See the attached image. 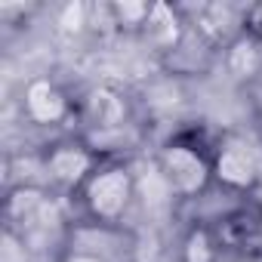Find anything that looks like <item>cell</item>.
<instances>
[{"instance_id":"obj_1","label":"cell","mask_w":262,"mask_h":262,"mask_svg":"<svg viewBox=\"0 0 262 262\" xmlns=\"http://www.w3.org/2000/svg\"><path fill=\"white\" fill-rule=\"evenodd\" d=\"M155 170L173 198L194 201L213 185V145H204L194 133H176L158 148Z\"/></svg>"},{"instance_id":"obj_2","label":"cell","mask_w":262,"mask_h":262,"mask_svg":"<svg viewBox=\"0 0 262 262\" xmlns=\"http://www.w3.org/2000/svg\"><path fill=\"white\" fill-rule=\"evenodd\" d=\"M139 194V179L126 161L105 158L99 170L86 179V185L77 191V204L86 216V222L99 225H120Z\"/></svg>"},{"instance_id":"obj_3","label":"cell","mask_w":262,"mask_h":262,"mask_svg":"<svg viewBox=\"0 0 262 262\" xmlns=\"http://www.w3.org/2000/svg\"><path fill=\"white\" fill-rule=\"evenodd\" d=\"M4 228L16 231L28 247L65 231V213L50 185H10L4 198Z\"/></svg>"},{"instance_id":"obj_4","label":"cell","mask_w":262,"mask_h":262,"mask_svg":"<svg viewBox=\"0 0 262 262\" xmlns=\"http://www.w3.org/2000/svg\"><path fill=\"white\" fill-rule=\"evenodd\" d=\"M40 158H43L47 185L56 194H71V198H77V191L86 185V179L105 161L99 155V148L93 142H86L83 136H62V139L50 142L40 151Z\"/></svg>"},{"instance_id":"obj_5","label":"cell","mask_w":262,"mask_h":262,"mask_svg":"<svg viewBox=\"0 0 262 262\" xmlns=\"http://www.w3.org/2000/svg\"><path fill=\"white\" fill-rule=\"evenodd\" d=\"M213 182L231 194H250L262 182V151L244 133H222L213 142Z\"/></svg>"},{"instance_id":"obj_6","label":"cell","mask_w":262,"mask_h":262,"mask_svg":"<svg viewBox=\"0 0 262 262\" xmlns=\"http://www.w3.org/2000/svg\"><path fill=\"white\" fill-rule=\"evenodd\" d=\"M77 120L90 133H120L133 120V102L114 83H96L77 99Z\"/></svg>"},{"instance_id":"obj_7","label":"cell","mask_w":262,"mask_h":262,"mask_svg":"<svg viewBox=\"0 0 262 262\" xmlns=\"http://www.w3.org/2000/svg\"><path fill=\"white\" fill-rule=\"evenodd\" d=\"M22 114L34 126H65L71 117H77V102L59 80L37 74L22 90Z\"/></svg>"},{"instance_id":"obj_8","label":"cell","mask_w":262,"mask_h":262,"mask_svg":"<svg viewBox=\"0 0 262 262\" xmlns=\"http://www.w3.org/2000/svg\"><path fill=\"white\" fill-rule=\"evenodd\" d=\"M188 31H191V22H188L185 10L176 4H167V0H158V4H151V13L142 25L139 40L164 62L185 43Z\"/></svg>"},{"instance_id":"obj_9","label":"cell","mask_w":262,"mask_h":262,"mask_svg":"<svg viewBox=\"0 0 262 262\" xmlns=\"http://www.w3.org/2000/svg\"><path fill=\"white\" fill-rule=\"evenodd\" d=\"M216 234H219V244L222 250H237V253H250V256H259L262 253V216L256 213H231L225 219H219V225H213Z\"/></svg>"},{"instance_id":"obj_10","label":"cell","mask_w":262,"mask_h":262,"mask_svg":"<svg viewBox=\"0 0 262 262\" xmlns=\"http://www.w3.org/2000/svg\"><path fill=\"white\" fill-rule=\"evenodd\" d=\"M222 68H225V74L231 77V80H241V83H247V80H256L259 74H262V43L253 37V34H247V31H241L225 50H222Z\"/></svg>"},{"instance_id":"obj_11","label":"cell","mask_w":262,"mask_h":262,"mask_svg":"<svg viewBox=\"0 0 262 262\" xmlns=\"http://www.w3.org/2000/svg\"><path fill=\"white\" fill-rule=\"evenodd\" d=\"M222 259V244L213 225L207 222H191L179 241V262H219Z\"/></svg>"},{"instance_id":"obj_12","label":"cell","mask_w":262,"mask_h":262,"mask_svg":"<svg viewBox=\"0 0 262 262\" xmlns=\"http://www.w3.org/2000/svg\"><path fill=\"white\" fill-rule=\"evenodd\" d=\"M111 13H114V25L117 34H142V25L151 13V4L145 0H111Z\"/></svg>"},{"instance_id":"obj_13","label":"cell","mask_w":262,"mask_h":262,"mask_svg":"<svg viewBox=\"0 0 262 262\" xmlns=\"http://www.w3.org/2000/svg\"><path fill=\"white\" fill-rule=\"evenodd\" d=\"M56 25H59V31L74 34V37L90 31V4H83V0H68L56 16Z\"/></svg>"},{"instance_id":"obj_14","label":"cell","mask_w":262,"mask_h":262,"mask_svg":"<svg viewBox=\"0 0 262 262\" xmlns=\"http://www.w3.org/2000/svg\"><path fill=\"white\" fill-rule=\"evenodd\" d=\"M0 262H31V247L10 228H4V250H0Z\"/></svg>"},{"instance_id":"obj_15","label":"cell","mask_w":262,"mask_h":262,"mask_svg":"<svg viewBox=\"0 0 262 262\" xmlns=\"http://www.w3.org/2000/svg\"><path fill=\"white\" fill-rule=\"evenodd\" d=\"M56 262H111V259H105L102 253H93V250H86V247H77V244H65V247L59 250Z\"/></svg>"},{"instance_id":"obj_16","label":"cell","mask_w":262,"mask_h":262,"mask_svg":"<svg viewBox=\"0 0 262 262\" xmlns=\"http://www.w3.org/2000/svg\"><path fill=\"white\" fill-rule=\"evenodd\" d=\"M241 28H244L247 34H253V37L262 43V4H250V7H244Z\"/></svg>"}]
</instances>
